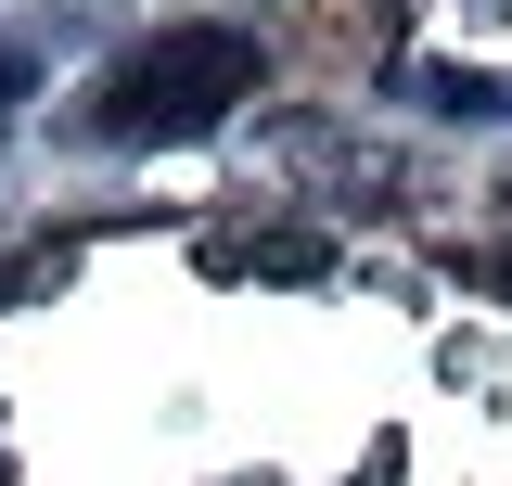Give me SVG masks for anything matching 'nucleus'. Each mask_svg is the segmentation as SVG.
Here are the masks:
<instances>
[{
	"instance_id": "1",
	"label": "nucleus",
	"mask_w": 512,
	"mask_h": 486,
	"mask_svg": "<svg viewBox=\"0 0 512 486\" xmlns=\"http://www.w3.org/2000/svg\"><path fill=\"white\" fill-rule=\"evenodd\" d=\"M256 103V39L244 26H167L154 52H128L103 90H90V128L103 141H180V128Z\"/></svg>"
},
{
	"instance_id": "3",
	"label": "nucleus",
	"mask_w": 512,
	"mask_h": 486,
	"mask_svg": "<svg viewBox=\"0 0 512 486\" xmlns=\"http://www.w3.org/2000/svg\"><path fill=\"white\" fill-rule=\"evenodd\" d=\"M461 282H487V295H512V256H448Z\"/></svg>"
},
{
	"instance_id": "2",
	"label": "nucleus",
	"mask_w": 512,
	"mask_h": 486,
	"mask_svg": "<svg viewBox=\"0 0 512 486\" xmlns=\"http://www.w3.org/2000/svg\"><path fill=\"white\" fill-rule=\"evenodd\" d=\"M205 269H218V282H320V269H333V243L320 231H256V243H205Z\"/></svg>"
}]
</instances>
